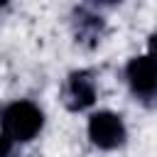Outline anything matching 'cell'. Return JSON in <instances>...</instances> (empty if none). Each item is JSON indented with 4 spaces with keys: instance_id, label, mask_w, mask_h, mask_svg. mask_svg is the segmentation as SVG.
I'll return each mask as SVG.
<instances>
[{
    "instance_id": "cell-1",
    "label": "cell",
    "mask_w": 157,
    "mask_h": 157,
    "mask_svg": "<svg viewBox=\"0 0 157 157\" xmlns=\"http://www.w3.org/2000/svg\"><path fill=\"white\" fill-rule=\"evenodd\" d=\"M44 113L32 101H12L2 108V157H12L15 145L29 142L39 135Z\"/></svg>"
},
{
    "instance_id": "cell-4",
    "label": "cell",
    "mask_w": 157,
    "mask_h": 157,
    "mask_svg": "<svg viewBox=\"0 0 157 157\" xmlns=\"http://www.w3.org/2000/svg\"><path fill=\"white\" fill-rule=\"evenodd\" d=\"M61 101H64L66 110H71V113L91 108L96 103V78H93V71H88V69L71 71L66 83H64Z\"/></svg>"
},
{
    "instance_id": "cell-2",
    "label": "cell",
    "mask_w": 157,
    "mask_h": 157,
    "mask_svg": "<svg viewBox=\"0 0 157 157\" xmlns=\"http://www.w3.org/2000/svg\"><path fill=\"white\" fill-rule=\"evenodd\" d=\"M125 78L135 101L140 103L157 101V59H152L150 54L132 56L125 64Z\"/></svg>"
},
{
    "instance_id": "cell-5",
    "label": "cell",
    "mask_w": 157,
    "mask_h": 157,
    "mask_svg": "<svg viewBox=\"0 0 157 157\" xmlns=\"http://www.w3.org/2000/svg\"><path fill=\"white\" fill-rule=\"evenodd\" d=\"M71 25H74V37L81 47L86 49H93L101 37H103V29H105V20L93 12V7L88 5H78L74 7V15H71Z\"/></svg>"
},
{
    "instance_id": "cell-3",
    "label": "cell",
    "mask_w": 157,
    "mask_h": 157,
    "mask_svg": "<svg viewBox=\"0 0 157 157\" xmlns=\"http://www.w3.org/2000/svg\"><path fill=\"white\" fill-rule=\"evenodd\" d=\"M88 137L98 150H115L125 142L128 130L118 113L98 110L88 118Z\"/></svg>"
},
{
    "instance_id": "cell-6",
    "label": "cell",
    "mask_w": 157,
    "mask_h": 157,
    "mask_svg": "<svg viewBox=\"0 0 157 157\" xmlns=\"http://www.w3.org/2000/svg\"><path fill=\"white\" fill-rule=\"evenodd\" d=\"M147 54H150L152 59H157V32L150 34V39H147Z\"/></svg>"
}]
</instances>
